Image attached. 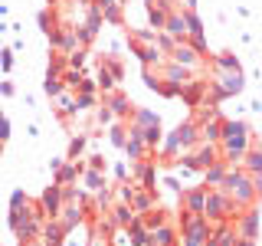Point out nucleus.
Listing matches in <instances>:
<instances>
[{
    "mask_svg": "<svg viewBox=\"0 0 262 246\" xmlns=\"http://www.w3.org/2000/svg\"><path fill=\"white\" fill-rule=\"evenodd\" d=\"M256 145V138H252V128L246 125L243 118H226L223 121V135H220V158H223L229 168H239V158L246 151H249V148Z\"/></svg>",
    "mask_w": 262,
    "mask_h": 246,
    "instance_id": "1",
    "label": "nucleus"
},
{
    "mask_svg": "<svg viewBox=\"0 0 262 246\" xmlns=\"http://www.w3.org/2000/svg\"><path fill=\"white\" fill-rule=\"evenodd\" d=\"M220 191H226L229 197H233V203L239 210H246V207H252V203L259 200V194H256V187H252V174H246L243 168H226V174H223V180H220Z\"/></svg>",
    "mask_w": 262,
    "mask_h": 246,
    "instance_id": "2",
    "label": "nucleus"
},
{
    "mask_svg": "<svg viewBox=\"0 0 262 246\" xmlns=\"http://www.w3.org/2000/svg\"><path fill=\"white\" fill-rule=\"evenodd\" d=\"M236 213H239V207L233 203V197L226 191H220V187H210L207 203H203V217L210 223H229V220H236Z\"/></svg>",
    "mask_w": 262,
    "mask_h": 246,
    "instance_id": "3",
    "label": "nucleus"
},
{
    "mask_svg": "<svg viewBox=\"0 0 262 246\" xmlns=\"http://www.w3.org/2000/svg\"><path fill=\"white\" fill-rule=\"evenodd\" d=\"M170 138H174L177 151H193V148L200 145V125H196L193 118H187V121H180V125L170 131Z\"/></svg>",
    "mask_w": 262,
    "mask_h": 246,
    "instance_id": "4",
    "label": "nucleus"
},
{
    "mask_svg": "<svg viewBox=\"0 0 262 246\" xmlns=\"http://www.w3.org/2000/svg\"><path fill=\"white\" fill-rule=\"evenodd\" d=\"M167 59H170V63H177V66H184V69H190V72H196V69H203L207 56H200L190 43H177V46L167 53Z\"/></svg>",
    "mask_w": 262,
    "mask_h": 246,
    "instance_id": "5",
    "label": "nucleus"
},
{
    "mask_svg": "<svg viewBox=\"0 0 262 246\" xmlns=\"http://www.w3.org/2000/svg\"><path fill=\"white\" fill-rule=\"evenodd\" d=\"M39 207H43L46 220H49V217H53V220L59 217V210H62V184H56V180H53V184H49L46 191L39 194Z\"/></svg>",
    "mask_w": 262,
    "mask_h": 246,
    "instance_id": "6",
    "label": "nucleus"
},
{
    "mask_svg": "<svg viewBox=\"0 0 262 246\" xmlns=\"http://www.w3.org/2000/svg\"><path fill=\"white\" fill-rule=\"evenodd\" d=\"M131 177L144 191H158V168H154V161H135L131 164Z\"/></svg>",
    "mask_w": 262,
    "mask_h": 246,
    "instance_id": "7",
    "label": "nucleus"
},
{
    "mask_svg": "<svg viewBox=\"0 0 262 246\" xmlns=\"http://www.w3.org/2000/svg\"><path fill=\"white\" fill-rule=\"evenodd\" d=\"M62 223V230L66 233H72L82 220H85V207L82 203H76V200H62V210H59V217H56Z\"/></svg>",
    "mask_w": 262,
    "mask_h": 246,
    "instance_id": "8",
    "label": "nucleus"
},
{
    "mask_svg": "<svg viewBox=\"0 0 262 246\" xmlns=\"http://www.w3.org/2000/svg\"><path fill=\"white\" fill-rule=\"evenodd\" d=\"M147 246H180V230L170 223H161L147 233Z\"/></svg>",
    "mask_w": 262,
    "mask_h": 246,
    "instance_id": "9",
    "label": "nucleus"
},
{
    "mask_svg": "<svg viewBox=\"0 0 262 246\" xmlns=\"http://www.w3.org/2000/svg\"><path fill=\"white\" fill-rule=\"evenodd\" d=\"M203 203H207V191H203V187H187V191H180V207L187 213L203 217Z\"/></svg>",
    "mask_w": 262,
    "mask_h": 246,
    "instance_id": "10",
    "label": "nucleus"
},
{
    "mask_svg": "<svg viewBox=\"0 0 262 246\" xmlns=\"http://www.w3.org/2000/svg\"><path fill=\"white\" fill-rule=\"evenodd\" d=\"M131 210L141 217V213H147V210H154L158 207V191H144V187H138L135 184V194H131Z\"/></svg>",
    "mask_w": 262,
    "mask_h": 246,
    "instance_id": "11",
    "label": "nucleus"
},
{
    "mask_svg": "<svg viewBox=\"0 0 262 246\" xmlns=\"http://www.w3.org/2000/svg\"><path fill=\"white\" fill-rule=\"evenodd\" d=\"M164 33H167V36H174L177 43H187V36H190V33H187V20H184V10H170V13H167V23H164Z\"/></svg>",
    "mask_w": 262,
    "mask_h": 246,
    "instance_id": "12",
    "label": "nucleus"
},
{
    "mask_svg": "<svg viewBox=\"0 0 262 246\" xmlns=\"http://www.w3.org/2000/svg\"><path fill=\"white\" fill-rule=\"evenodd\" d=\"M207 86H210L207 79H190L184 89H180V95H184V102L190 105V109H196V105L207 98Z\"/></svg>",
    "mask_w": 262,
    "mask_h": 246,
    "instance_id": "13",
    "label": "nucleus"
},
{
    "mask_svg": "<svg viewBox=\"0 0 262 246\" xmlns=\"http://www.w3.org/2000/svg\"><path fill=\"white\" fill-rule=\"evenodd\" d=\"M105 105H108V109L115 112V118H125V121L131 118V112H135V105L128 102V95H125V92H118V89L105 95Z\"/></svg>",
    "mask_w": 262,
    "mask_h": 246,
    "instance_id": "14",
    "label": "nucleus"
},
{
    "mask_svg": "<svg viewBox=\"0 0 262 246\" xmlns=\"http://www.w3.org/2000/svg\"><path fill=\"white\" fill-rule=\"evenodd\" d=\"M223 115H220V109L213 112L210 121H203L200 125V141H210V145H220V135H223Z\"/></svg>",
    "mask_w": 262,
    "mask_h": 246,
    "instance_id": "15",
    "label": "nucleus"
},
{
    "mask_svg": "<svg viewBox=\"0 0 262 246\" xmlns=\"http://www.w3.org/2000/svg\"><path fill=\"white\" fill-rule=\"evenodd\" d=\"M82 171H85L82 161H62V168H56L53 174H56V184H76Z\"/></svg>",
    "mask_w": 262,
    "mask_h": 246,
    "instance_id": "16",
    "label": "nucleus"
},
{
    "mask_svg": "<svg viewBox=\"0 0 262 246\" xmlns=\"http://www.w3.org/2000/svg\"><path fill=\"white\" fill-rule=\"evenodd\" d=\"M226 168H229V164H226L223 158H220V161H213L210 168H203V171H200V174H203V184H200L203 191H210V187H220V180H223Z\"/></svg>",
    "mask_w": 262,
    "mask_h": 246,
    "instance_id": "17",
    "label": "nucleus"
},
{
    "mask_svg": "<svg viewBox=\"0 0 262 246\" xmlns=\"http://www.w3.org/2000/svg\"><path fill=\"white\" fill-rule=\"evenodd\" d=\"M161 79H170V82H177V86H187V82L193 79V72L184 69V66H177V63H170V59H164V66H161Z\"/></svg>",
    "mask_w": 262,
    "mask_h": 246,
    "instance_id": "18",
    "label": "nucleus"
},
{
    "mask_svg": "<svg viewBox=\"0 0 262 246\" xmlns=\"http://www.w3.org/2000/svg\"><path fill=\"white\" fill-rule=\"evenodd\" d=\"M147 233H151V230L144 227V220H141V217H135V220H131V223L125 227V236H128V243H131V246H147Z\"/></svg>",
    "mask_w": 262,
    "mask_h": 246,
    "instance_id": "19",
    "label": "nucleus"
},
{
    "mask_svg": "<svg viewBox=\"0 0 262 246\" xmlns=\"http://www.w3.org/2000/svg\"><path fill=\"white\" fill-rule=\"evenodd\" d=\"M108 217H112V220H115V223H118L121 230H125V227L131 223V220L138 217V213L131 210V203H121V200H118V203H112V207H108Z\"/></svg>",
    "mask_w": 262,
    "mask_h": 246,
    "instance_id": "20",
    "label": "nucleus"
},
{
    "mask_svg": "<svg viewBox=\"0 0 262 246\" xmlns=\"http://www.w3.org/2000/svg\"><path fill=\"white\" fill-rule=\"evenodd\" d=\"M239 168L246 171V174H262V151H259L256 145H252L249 151L239 158Z\"/></svg>",
    "mask_w": 262,
    "mask_h": 246,
    "instance_id": "21",
    "label": "nucleus"
},
{
    "mask_svg": "<svg viewBox=\"0 0 262 246\" xmlns=\"http://www.w3.org/2000/svg\"><path fill=\"white\" fill-rule=\"evenodd\" d=\"M210 66L213 69H223V72H243V66H239V59H236V53H216L210 59Z\"/></svg>",
    "mask_w": 262,
    "mask_h": 246,
    "instance_id": "22",
    "label": "nucleus"
},
{
    "mask_svg": "<svg viewBox=\"0 0 262 246\" xmlns=\"http://www.w3.org/2000/svg\"><path fill=\"white\" fill-rule=\"evenodd\" d=\"M98 69H102L105 76H112L115 82H121V79H125V66H121V59H118V56H115V53H108V56H105Z\"/></svg>",
    "mask_w": 262,
    "mask_h": 246,
    "instance_id": "23",
    "label": "nucleus"
},
{
    "mask_svg": "<svg viewBox=\"0 0 262 246\" xmlns=\"http://www.w3.org/2000/svg\"><path fill=\"white\" fill-rule=\"evenodd\" d=\"M56 115H59V118H72V115H79L76 112V95H69V92L56 95Z\"/></svg>",
    "mask_w": 262,
    "mask_h": 246,
    "instance_id": "24",
    "label": "nucleus"
},
{
    "mask_svg": "<svg viewBox=\"0 0 262 246\" xmlns=\"http://www.w3.org/2000/svg\"><path fill=\"white\" fill-rule=\"evenodd\" d=\"M141 220H144V227H147V230H154V227H161V223H170V213L164 210V207H154V210L141 213Z\"/></svg>",
    "mask_w": 262,
    "mask_h": 246,
    "instance_id": "25",
    "label": "nucleus"
},
{
    "mask_svg": "<svg viewBox=\"0 0 262 246\" xmlns=\"http://www.w3.org/2000/svg\"><path fill=\"white\" fill-rule=\"evenodd\" d=\"M141 138H144V148L154 154V148L161 145V138H164V131H161V125H147V128H141ZM158 161V158H154Z\"/></svg>",
    "mask_w": 262,
    "mask_h": 246,
    "instance_id": "26",
    "label": "nucleus"
},
{
    "mask_svg": "<svg viewBox=\"0 0 262 246\" xmlns=\"http://www.w3.org/2000/svg\"><path fill=\"white\" fill-rule=\"evenodd\" d=\"M131 125H138V128H147V125H161V118H158V115H154V112H147V109H135V112H131Z\"/></svg>",
    "mask_w": 262,
    "mask_h": 246,
    "instance_id": "27",
    "label": "nucleus"
},
{
    "mask_svg": "<svg viewBox=\"0 0 262 246\" xmlns=\"http://www.w3.org/2000/svg\"><path fill=\"white\" fill-rule=\"evenodd\" d=\"M66 69H69V63H66V53L53 49V56H49V69H46V76H56V79H59Z\"/></svg>",
    "mask_w": 262,
    "mask_h": 246,
    "instance_id": "28",
    "label": "nucleus"
},
{
    "mask_svg": "<svg viewBox=\"0 0 262 246\" xmlns=\"http://www.w3.org/2000/svg\"><path fill=\"white\" fill-rule=\"evenodd\" d=\"M82 174H85V187H89V191H102V187H108V180H105V171H92V168H85Z\"/></svg>",
    "mask_w": 262,
    "mask_h": 246,
    "instance_id": "29",
    "label": "nucleus"
},
{
    "mask_svg": "<svg viewBox=\"0 0 262 246\" xmlns=\"http://www.w3.org/2000/svg\"><path fill=\"white\" fill-rule=\"evenodd\" d=\"M128 43L131 46H151L154 43V30H128Z\"/></svg>",
    "mask_w": 262,
    "mask_h": 246,
    "instance_id": "30",
    "label": "nucleus"
},
{
    "mask_svg": "<svg viewBox=\"0 0 262 246\" xmlns=\"http://www.w3.org/2000/svg\"><path fill=\"white\" fill-rule=\"evenodd\" d=\"M147 20H151V30H164V23H167V10L164 7H147Z\"/></svg>",
    "mask_w": 262,
    "mask_h": 246,
    "instance_id": "31",
    "label": "nucleus"
},
{
    "mask_svg": "<svg viewBox=\"0 0 262 246\" xmlns=\"http://www.w3.org/2000/svg\"><path fill=\"white\" fill-rule=\"evenodd\" d=\"M154 46H158V49H161V53H164V56H167V53H170V49H174V46H177V39H174V36H167V33H164V30H154Z\"/></svg>",
    "mask_w": 262,
    "mask_h": 246,
    "instance_id": "32",
    "label": "nucleus"
},
{
    "mask_svg": "<svg viewBox=\"0 0 262 246\" xmlns=\"http://www.w3.org/2000/svg\"><path fill=\"white\" fill-rule=\"evenodd\" d=\"M85 141H89L85 135H76V138H72V141H69V151H66V161H79V154L85 151Z\"/></svg>",
    "mask_w": 262,
    "mask_h": 246,
    "instance_id": "33",
    "label": "nucleus"
},
{
    "mask_svg": "<svg viewBox=\"0 0 262 246\" xmlns=\"http://www.w3.org/2000/svg\"><path fill=\"white\" fill-rule=\"evenodd\" d=\"M43 92H46L49 98H56V95H62V92H66V86H62V79H56V76H46V79H43Z\"/></svg>",
    "mask_w": 262,
    "mask_h": 246,
    "instance_id": "34",
    "label": "nucleus"
},
{
    "mask_svg": "<svg viewBox=\"0 0 262 246\" xmlns=\"http://www.w3.org/2000/svg\"><path fill=\"white\" fill-rule=\"evenodd\" d=\"M89 59V53H85V46H79V49H72V53H66V63H69V69H82Z\"/></svg>",
    "mask_w": 262,
    "mask_h": 246,
    "instance_id": "35",
    "label": "nucleus"
},
{
    "mask_svg": "<svg viewBox=\"0 0 262 246\" xmlns=\"http://www.w3.org/2000/svg\"><path fill=\"white\" fill-rule=\"evenodd\" d=\"M112 145L115 148H125V141H128V125H121V121H115V125H112Z\"/></svg>",
    "mask_w": 262,
    "mask_h": 246,
    "instance_id": "36",
    "label": "nucleus"
},
{
    "mask_svg": "<svg viewBox=\"0 0 262 246\" xmlns=\"http://www.w3.org/2000/svg\"><path fill=\"white\" fill-rule=\"evenodd\" d=\"M59 79H62L66 89H72V92H76V86H79V79H82V69H66Z\"/></svg>",
    "mask_w": 262,
    "mask_h": 246,
    "instance_id": "37",
    "label": "nucleus"
},
{
    "mask_svg": "<svg viewBox=\"0 0 262 246\" xmlns=\"http://www.w3.org/2000/svg\"><path fill=\"white\" fill-rule=\"evenodd\" d=\"M76 92H82V95H98V82L89 79V76H82L79 86H76Z\"/></svg>",
    "mask_w": 262,
    "mask_h": 246,
    "instance_id": "38",
    "label": "nucleus"
},
{
    "mask_svg": "<svg viewBox=\"0 0 262 246\" xmlns=\"http://www.w3.org/2000/svg\"><path fill=\"white\" fill-rule=\"evenodd\" d=\"M180 89H184V86H177V82H170V79H161V89H158V92H161L164 98H177Z\"/></svg>",
    "mask_w": 262,
    "mask_h": 246,
    "instance_id": "39",
    "label": "nucleus"
},
{
    "mask_svg": "<svg viewBox=\"0 0 262 246\" xmlns=\"http://www.w3.org/2000/svg\"><path fill=\"white\" fill-rule=\"evenodd\" d=\"M144 86L158 92L161 89V69H144Z\"/></svg>",
    "mask_w": 262,
    "mask_h": 246,
    "instance_id": "40",
    "label": "nucleus"
},
{
    "mask_svg": "<svg viewBox=\"0 0 262 246\" xmlns=\"http://www.w3.org/2000/svg\"><path fill=\"white\" fill-rule=\"evenodd\" d=\"M89 109H95V95H82V92H76V112H89Z\"/></svg>",
    "mask_w": 262,
    "mask_h": 246,
    "instance_id": "41",
    "label": "nucleus"
},
{
    "mask_svg": "<svg viewBox=\"0 0 262 246\" xmlns=\"http://www.w3.org/2000/svg\"><path fill=\"white\" fill-rule=\"evenodd\" d=\"M95 118H98V121H102V125H115V112L108 109V105H102V109H98V112H95Z\"/></svg>",
    "mask_w": 262,
    "mask_h": 246,
    "instance_id": "42",
    "label": "nucleus"
},
{
    "mask_svg": "<svg viewBox=\"0 0 262 246\" xmlns=\"http://www.w3.org/2000/svg\"><path fill=\"white\" fill-rule=\"evenodd\" d=\"M85 168H92V171H105V158L102 154H89V164Z\"/></svg>",
    "mask_w": 262,
    "mask_h": 246,
    "instance_id": "43",
    "label": "nucleus"
},
{
    "mask_svg": "<svg viewBox=\"0 0 262 246\" xmlns=\"http://www.w3.org/2000/svg\"><path fill=\"white\" fill-rule=\"evenodd\" d=\"M0 69H4V72H10V69H13V56H10V53H4V49H0Z\"/></svg>",
    "mask_w": 262,
    "mask_h": 246,
    "instance_id": "44",
    "label": "nucleus"
},
{
    "mask_svg": "<svg viewBox=\"0 0 262 246\" xmlns=\"http://www.w3.org/2000/svg\"><path fill=\"white\" fill-rule=\"evenodd\" d=\"M27 203V191H13V197H10V207H23Z\"/></svg>",
    "mask_w": 262,
    "mask_h": 246,
    "instance_id": "45",
    "label": "nucleus"
},
{
    "mask_svg": "<svg viewBox=\"0 0 262 246\" xmlns=\"http://www.w3.org/2000/svg\"><path fill=\"white\" fill-rule=\"evenodd\" d=\"M7 138H10V121L0 115V141H7Z\"/></svg>",
    "mask_w": 262,
    "mask_h": 246,
    "instance_id": "46",
    "label": "nucleus"
},
{
    "mask_svg": "<svg viewBox=\"0 0 262 246\" xmlns=\"http://www.w3.org/2000/svg\"><path fill=\"white\" fill-rule=\"evenodd\" d=\"M39 23H43V30H46V33L53 30V23H49V10H43V13H39Z\"/></svg>",
    "mask_w": 262,
    "mask_h": 246,
    "instance_id": "47",
    "label": "nucleus"
},
{
    "mask_svg": "<svg viewBox=\"0 0 262 246\" xmlns=\"http://www.w3.org/2000/svg\"><path fill=\"white\" fill-rule=\"evenodd\" d=\"M115 177H118V180H128V168H125V164H118V168H115Z\"/></svg>",
    "mask_w": 262,
    "mask_h": 246,
    "instance_id": "48",
    "label": "nucleus"
},
{
    "mask_svg": "<svg viewBox=\"0 0 262 246\" xmlns=\"http://www.w3.org/2000/svg\"><path fill=\"white\" fill-rule=\"evenodd\" d=\"M0 95H13V86H10V82H0Z\"/></svg>",
    "mask_w": 262,
    "mask_h": 246,
    "instance_id": "49",
    "label": "nucleus"
},
{
    "mask_svg": "<svg viewBox=\"0 0 262 246\" xmlns=\"http://www.w3.org/2000/svg\"><path fill=\"white\" fill-rule=\"evenodd\" d=\"M236 246H256V240H246V236H236Z\"/></svg>",
    "mask_w": 262,
    "mask_h": 246,
    "instance_id": "50",
    "label": "nucleus"
},
{
    "mask_svg": "<svg viewBox=\"0 0 262 246\" xmlns=\"http://www.w3.org/2000/svg\"><path fill=\"white\" fill-rule=\"evenodd\" d=\"M180 10H196V0H184V7Z\"/></svg>",
    "mask_w": 262,
    "mask_h": 246,
    "instance_id": "51",
    "label": "nucleus"
},
{
    "mask_svg": "<svg viewBox=\"0 0 262 246\" xmlns=\"http://www.w3.org/2000/svg\"><path fill=\"white\" fill-rule=\"evenodd\" d=\"M144 4H147V7H154V4H158V7H161V0H144Z\"/></svg>",
    "mask_w": 262,
    "mask_h": 246,
    "instance_id": "52",
    "label": "nucleus"
},
{
    "mask_svg": "<svg viewBox=\"0 0 262 246\" xmlns=\"http://www.w3.org/2000/svg\"><path fill=\"white\" fill-rule=\"evenodd\" d=\"M0 151H4V141H0Z\"/></svg>",
    "mask_w": 262,
    "mask_h": 246,
    "instance_id": "53",
    "label": "nucleus"
},
{
    "mask_svg": "<svg viewBox=\"0 0 262 246\" xmlns=\"http://www.w3.org/2000/svg\"><path fill=\"white\" fill-rule=\"evenodd\" d=\"M49 4H56V0H49Z\"/></svg>",
    "mask_w": 262,
    "mask_h": 246,
    "instance_id": "54",
    "label": "nucleus"
}]
</instances>
